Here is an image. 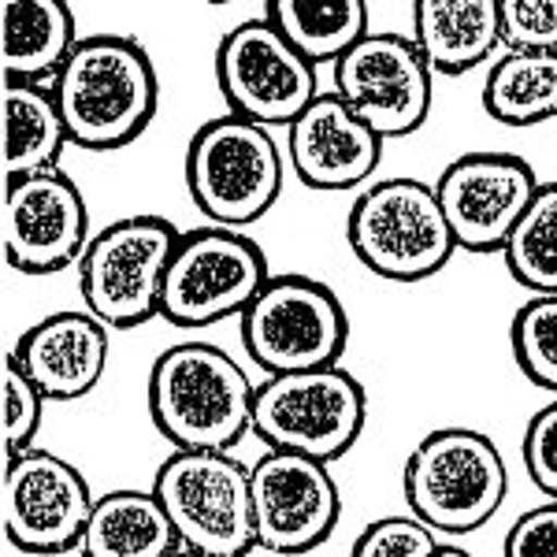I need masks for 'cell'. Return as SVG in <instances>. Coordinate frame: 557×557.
I'll use <instances>...</instances> for the list:
<instances>
[{
    "label": "cell",
    "mask_w": 557,
    "mask_h": 557,
    "mask_svg": "<svg viewBox=\"0 0 557 557\" xmlns=\"http://www.w3.org/2000/svg\"><path fill=\"white\" fill-rule=\"evenodd\" d=\"M435 557H475L472 550H465V546H457V543H443L435 550Z\"/></svg>",
    "instance_id": "32"
},
{
    "label": "cell",
    "mask_w": 557,
    "mask_h": 557,
    "mask_svg": "<svg viewBox=\"0 0 557 557\" xmlns=\"http://www.w3.org/2000/svg\"><path fill=\"white\" fill-rule=\"evenodd\" d=\"M168 557H209V554H201V550H190V546H178V550H172Z\"/></svg>",
    "instance_id": "33"
},
{
    "label": "cell",
    "mask_w": 557,
    "mask_h": 557,
    "mask_svg": "<svg viewBox=\"0 0 557 557\" xmlns=\"http://www.w3.org/2000/svg\"><path fill=\"white\" fill-rule=\"evenodd\" d=\"M409 513L438 539L472 535L498 517L509 494V469L498 443L475 428H435L401 469Z\"/></svg>",
    "instance_id": "3"
},
{
    "label": "cell",
    "mask_w": 557,
    "mask_h": 557,
    "mask_svg": "<svg viewBox=\"0 0 557 557\" xmlns=\"http://www.w3.org/2000/svg\"><path fill=\"white\" fill-rule=\"evenodd\" d=\"M502 52H557V0H498Z\"/></svg>",
    "instance_id": "28"
},
{
    "label": "cell",
    "mask_w": 557,
    "mask_h": 557,
    "mask_svg": "<svg viewBox=\"0 0 557 557\" xmlns=\"http://www.w3.org/2000/svg\"><path fill=\"white\" fill-rule=\"evenodd\" d=\"M386 141L335 89L320 94L286 127V164L309 190L338 194L368 183L383 164Z\"/></svg>",
    "instance_id": "17"
},
{
    "label": "cell",
    "mask_w": 557,
    "mask_h": 557,
    "mask_svg": "<svg viewBox=\"0 0 557 557\" xmlns=\"http://www.w3.org/2000/svg\"><path fill=\"white\" fill-rule=\"evenodd\" d=\"M8 354L30 375L45 401H78L104 380L112 331L86 309H60L26 327Z\"/></svg>",
    "instance_id": "18"
},
{
    "label": "cell",
    "mask_w": 557,
    "mask_h": 557,
    "mask_svg": "<svg viewBox=\"0 0 557 557\" xmlns=\"http://www.w3.org/2000/svg\"><path fill=\"white\" fill-rule=\"evenodd\" d=\"M242 346L264 375L331 368L349 346L346 305L312 275H272L238 320Z\"/></svg>",
    "instance_id": "9"
},
{
    "label": "cell",
    "mask_w": 557,
    "mask_h": 557,
    "mask_svg": "<svg viewBox=\"0 0 557 557\" xmlns=\"http://www.w3.org/2000/svg\"><path fill=\"white\" fill-rule=\"evenodd\" d=\"M272 278L268 253L246 231L197 227L186 231L175 246L164 283L160 317L175 327L201 331L220 320H242Z\"/></svg>",
    "instance_id": "10"
},
{
    "label": "cell",
    "mask_w": 557,
    "mask_h": 557,
    "mask_svg": "<svg viewBox=\"0 0 557 557\" xmlns=\"http://www.w3.org/2000/svg\"><path fill=\"white\" fill-rule=\"evenodd\" d=\"M368 424V394L343 364L312 372L264 375L257 383L253 435L268 450L338 461L357 446Z\"/></svg>",
    "instance_id": "7"
},
{
    "label": "cell",
    "mask_w": 557,
    "mask_h": 557,
    "mask_svg": "<svg viewBox=\"0 0 557 557\" xmlns=\"http://www.w3.org/2000/svg\"><path fill=\"white\" fill-rule=\"evenodd\" d=\"M264 20L320 71L323 64L335 67L368 34V4L364 0H335V4L272 0L264 8Z\"/></svg>",
    "instance_id": "24"
},
{
    "label": "cell",
    "mask_w": 557,
    "mask_h": 557,
    "mask_svg": "<svg viewBox=\"0 0 557 557\" xmlns=\"http://www.w3.org/2000/svg\"><path fill=\"white\" fill-rule=\"evenodd\" d=\"M286 149L275 134L242 115H215L194 131L183 157L186 194L212 227L246 231L283 197Z\"/></svg>",
    "instance_id": "4"
},
{
    "label": "cell",
    "mask_w": 557,
    "mask_h": 557,
    "mask_svg": "<svg viewBox=\"0 0 557 557\" xmlns=\"http://www.w3.org/2000/svg\"><path fill=\"white\" fill-rule=\"evenodd\" d=\"M412 41L428 67L446 78L498 60V0H420L412 8Z\"/></svg>",
    "instance_id": "19"
},
{
    "label": "cell",
    "mask_w": 557,
    "mask_h": 557,
    "mask_svg": "<svg viewBox=\"0 0 557 557\" xmlns=\"http://www.w3.org/2000/svg\"><path fill=\"white\" fill-rule=\"evenodd\" d=\"M346 242L357 264L386 283H424L457 253L435 186L406 175L380 178L357 194L346 215Z\"/></svg>",
    "instance_id": "5"
},
{
    "label": "cell",
    "mask_w": 557,
    "mask_h": 557,
    "mask_svg": "<svg viewBox=\"0 0 557 557\" xmlns=\"http://www.w3.org/2000/svg\"><path fill=\"white\" fill-rule=\"evenodd\" d=\"M0 394H4V457H15L34 446L49 401L30 383V375L12 361V354L4 357V368H0Z\"/></svg>",
    "instance_id": "27"
},
{
    "label": "cell",
    "mask_w": 557,
    "mask_h": 557,
    "mask_svg": "<svg viewBox=\"0 0 557 557\" xmlns=\"http://www.w3.org/2000/svg\"><path fill=\"white\" fill-rule=\"evenodd\" d=\"M215 86L231 115L275 131L323 94L317 67L264 15L231 26L215 45Z\"/></svg>",
    "instance_id": "11"
},
{
    "label": "cell",
    "mask_w": 557,
    "mask_h": 557,
    "mask_svg": "<svg viewBox=\"0 0 557 557\" xmlns=\"http://www.w3.org/2000/svg\"><path fill=\"white\" fill-rule=\"evenodd\" d=\"M172 517L160 498L141 487H115L97 494L86 535L78 543L83 557H168L178 550Z\"/></svg>",
    "instance_id": "21"
},
{
    "label": "cell",
    "mask_w": 557,
    "mask_h": 557,
    "mask_svg": "<svg viewBox=\"0 0 557 557\" xmlns=\"http://www.w3.org/2000/svg\"><path fill=\"white\" fill-rule=\"evenodd\" d=\"M502 557H557V502L520 513L506 532Z\"/></svg>",
    "instance_id": "31"
},
{
    "label": "cell",
    "mask_w": 557,
    "mask_h": 557,
    "mask_svg": "<svg viewBox=\"0 0 557 557\" xmlns=\"http://www.w3.org/2000/svg\"><path fill=\"white\" fill-rule=\"evenodd\" d=\"M152 494L172 517L183 546L209 557L257 550L249 465L231 450H172L160 461Z\"/></svg>",
    "instance_id": "8"
},
{
    "label": "cell",
    "mask_w": 557,
    "mask_h": 557,
    "mask_svg": "<svg viewBox=\"0 0 557 557\" xmlns=\"http://www.w3.org/2000/svg\"><path fill=\"white\" fill-rule=\"evenodd\" d=\"M78 26L64 0H4L0 4V67L8 83L52 86L75 52Z\"/></svg>",
    "instance_id": "20"
},
{
    "label": "cell",
    "mask_w": 557,
    "mask_h": 557,
    "mask_svg": "<svg viewBox=\"0 0 557 557\" xmlns=\"http://www.w3.org/2000/svg\"><path fill=\"white\" fill-rule=\"evenodd\" d=\"M149 420L172 450H235L253 431L257 383L215 343H175L152 361Z\"/></svg>",
    "instance_id": "1"
},
{
    "label": "cell",
    "mask_w": 557,
    "mask_h": 557,
    "mask_svg": "<svg viewBox=\"0 0 557 557\" xmlns=\"http://www.w3.org/2000/svg\"><path fill=\"white\" fill-rule=\"evenodd\" d=\"M0 112H4V183L57 172L71 134L52 89L4 78Z\"/></svg>",
    "instance_id": "22"
},
{
    "label": "cell",
    "mask_w": 557,
    "mask_h": 557,
    "mask_svg": "<svg viewBox=\"0 0 557 557\" xmlns=\"http://www.w3.org/2000/svg\"><path fill=\"white\" fill-rule=\"evenodd\" d=\"M0 238L8 268L23 275H52L83 260L94 227L89 205L67 172H41L4 183Z\"/></svg>",
    "instance_id": "15"
},
{
    "label": "cell",
    "mask_w": 557,
    "mask_h": 557,
    "mask_svg": "<svg viewBox=\"0 0 557 557\" xmlns=\"http://www.w3.org/2000/svg\"><path fill=\"white\" fill-rule=\"evenodd\" d=\"M435 197L450 223L457 249L465 253H502L520 215L532 205L539 183L535 168L517 152L475 149L450 160L438 172Z\"/></svg>",
    "instance_id": "14"
},
{
    "label": "cell",
    "mask_w": 557,
    "mask_h": 557,
    "mask_svg": "<svg viewBox=\"0 0 557 557\" xmlns=\"http://www.w3.org/2000/svg\"><path fill=\"white\" fill-rule=\"evenodd\" d=\"M498 257L524 290L557 294V183L539 186Z\"/></svg>",
    "instance_id": "25"
},
{
    "label": "cell",
    "mask_w": 557,
    "mask_h": 557,
    "mask_svg": "<svg viewBox=\"0 0 557 557\" xmlns=\"http://www.w3.org/2000/svg\"><path fill=\"white\" fill-rule=\"evenodd\" d=\"M443 546L431 528L420 524L412 513L398 517H380L357 535L349 557H435V550Z\"/></svg>",
    "instance_id": "29"
},
{
    "label": "cell",
    "mask_w": 557,
    "mask_h": 557,
    "mask_svg": "<svg viewBox=\"0 0 557 557\" xmlns=\"http://www.w3.org/2000/svg\"><path fill=\"white\" fill-rule=\"evenodd\" d=\"M52 97L71 146L112 152L149 131L160 104V78L141 41L127 34H89L52 78Z\"/></svg>",
    "instance_id": "2"
},
{
    "label": "cell",
    "mask_w": 557,
    "mask_h": 557,
    "mask_svg": "<svg viewBox=\"0 0 557 557\" xmlns=\"http://www.w3.org/2000/svg\"><path fill=\"white\" fill-rule=\"evenodd\" d=\"M253 483L257 550L275 557H301L327 543L343 517V494L331 465L301 454L268 450L249 465Z\"/></svg>",
    "instance_id": "16"
},
{
    "label": "cell",
    "mask_w": 557,
    "mask_h": 557,
    "mask_svg": "<svg viewBox=\"0 0 557 557\" xmlns=\"http://www.w3.org/2000/svg\"><path fill=\"white\" fill-rule=\"evenodd\" d=\"M520 457H524L528 480L535 483V491L546 494V502H557V398L546 401L528 420Z\"/></svg>",
    "instance_id": "30"
},
{
    "label": "cell",
    "mask_w": 557,
    "mask_h": 557,
    "mask_svg": "<svg viewBox=\"0 0 557 557\" xmlns=\"http://www.w3.org/2000/svg\"><path fill=\"white\" fill-rule=\"evenodd\" d=\"M97 494L78 465L52 450H30L4 457L0 517L4 539L20 554L52 557L78 550L94 513Z\"/></svg>",
    "instance_id": "12"
},
{
    "label": "cell",
    "mask_w": 557,
    "mask_h": 557,
    "mask_svg": "<svg viewBox=\"0 0 557 557\" xmlns=\"http://www.w3.org/2000/svg\"><path fill=\"white\" fill-rule=\"evenodd\" d=\"M509 354L528 383L557 398V294H532L513 312Z\"/></svg>",
    "instance_id": "26"
},
{
    "label": "cell",
    "mask_w": 557,
    "mask_h": 557,
    "mask_svg": "<svg viewBox=\"0 0 557 557\" xmlns=\"http://www.w3.org/2000/svg\"><path fill=\"white\" fill-rule=\"evenodd\" d=\"M331 75H335V94L383 141L417 134L435 104V71L428 67L409 34L368 30L331 67Z\"/></svg>",
    "instance_id": "13"
},
{
    "label": "cell",
    "mask_w": 557,
    "mask_h": 557,
    "mask_svg": "<svg viewBox=\"0 0 557 557\" xmlns=\"http://www.w3.org/2000/svg\"><path fill=\"white\" fill-rule=\"evenodd\" d=\"M483 112L517 131L557 120V52H502L483 78Z\"/></svg>",
    "instance_id": "23"
},
{
    "label": "cell",
    "mask_w": 557,
    "mask_h": 557,
    "mask_svg": "<svg viewBox=\"0 0 557 557\" xmlns=\"http://www.w3.org/2000/svg\"><path fill=\"white\" fill-rule=\"evenodd\" d=\"M183 231L164 215H123L94 231L78 260L83 309L108 331H134L164 305V283Z\"/></svg>",
    "instance_id": "6"
}]
</instances>
